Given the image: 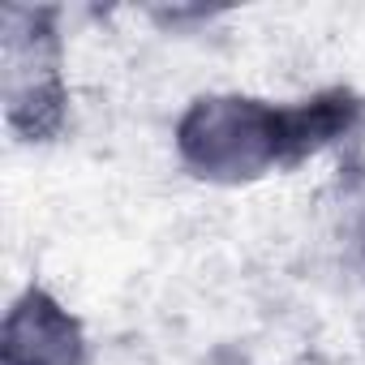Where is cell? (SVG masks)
I'll return each instance as SVG.
<instances>
[{
	"label": "cell",
	"instance_id": "1",
	"mask_svg": "<svg viewBox=\"0 0 365 365\" xmlns=\"http://www.w3.org/2000/svg\"><path fill=\"white\" fill-rule=\"evenodd\" d=\"M361 103L327 95L301 108H271L258 99H198L180 120V155L198 176L250 180L275 163L301 159L352 129Z\"/></svg>",
	"mask_w": 365,
	"mask_h": 365
},
{
	"label": "cell",
	"instance_id": "2",
	"mask_svg": "<svg viewBox=\"0 0 365 365\" xmlns=\"http://www.w3.org/2000/svg\"><path fill=\"white\" fill-rule=\"evenodd\" d=\"M26 31L5 14V99H9V120L26 138H48L61 125L65 112V91L56 73V39L43 31L48 14H26Z\"/></svg>",
	"mask_w": 365,
	"mask_h": 365
},
{
	"label": "cell",
	"instance_id": "3",
	"mask_svg": "<svg viewBox=\"0 0 365 365\" xmlns=\"http://www.w3.org/2000/svg\"><path fill=\"white\" fill-rule=\"evenodd\" d=\"M5 365H82L78 322L39 288H31L5 318Z\"/></svg>",
	"mask_w": 365,
	"mask_h": 365
}]
</instances>
